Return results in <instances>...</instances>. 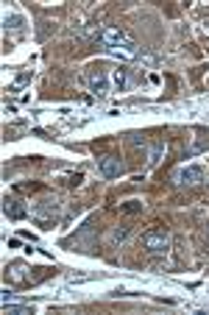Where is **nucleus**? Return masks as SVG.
Here are the masks:
<instances>
[{"label": "nucleus", "instance_id": "6e6552de", "mask_svg": "<svg viewBox=\"0 0 209 315\" xmlns=\"http://www.w3.org/2000/svg\"><path fill=\"white\" fill-rule=\"evenodd\" d=\"M89 87H92V92L103 95L106 92V75L103 73H92L89 75Z\"/></svg>", "mask_w": 209, "mask_h": 315}, {"label": "nucleus", "instance_id": "20e7f679", "mask_svg": "<svg viewBox=\"0 0 209 315\" xmlns=\"http://www.w3.org/2000/svg\"><path fill=\"white\" fill-rule=\"evenodd\" d=\"M206 176V170L201 168V165H187V168L178 173V179H181V184H201Z\"/></svg>", "mask_w": 209, "mask_h": 315}, {"label": "nucleus", "instance_id": "9d476101", "mask_svg": "<svg viewBox=\"0 0 209 315\" xmlns=\"http://www.w3.org/2000/svg\"><path fill=\"white\" fill-rule=\"evenodd\" d=\"M115 84H125V73H123V70H117V73H115Z\"/></svg>", "mask_w": 209, "mask_h": 315}, {"label": "nucleus", "instance_id": "1a4fd4ad", "mask_svg": "<svg viewBox=\"0 0 209 315\" xmlns=\"http://www.w3.org/2000/svg\"><path fill=\"white\" fill-rule=\"evenodd\" d=\"M125 237H128V229H117V231H115V240H117V243L125 240Z\"/></svg>", "mask_w": 209, "mask_h": 315}, {"label": "nucleus", "instance_id": "7ed1b4c3", "mask_svg": "<svg viewBox=\"0 0 209 315\" xmlns=\"http://www.w3.org/2000/svg\"><path fill=\"white\" fill-rule=\"evenodd\" d=\"M56 212H59V201L47 198V201H42L37 209H34V218H37L39 223H50L53 218H56Z\"/></svg>", "mask_w": 209, "mask_h": 315}, {"label": "nucleus", "instance_id": "f03ea898", "mask_svg": "<svg viewBox=\"0 0 209 315\" xmlns=\"http://www.w3.org/2000/svg\"><path fill=\"white\" fill-rule=\"evenodd\" d=\"M142 246H145L148 251L159 254V251H165V248L170 246V237H167V231H162V229H151V231L142 234Z\"/></svg>", "mask_w": 209, "mask_h": 315}, {"label": "nucleus", "instance_id": "f257e3e1", "mask_svg": "<svg viewBox=\"0 0 209 315\" xmlns=\"http://www.w3.org/2000/svg\"><path fill=\"white\" fill-rule=\"evenodd\" d=\"M100 39H103V45L109 47L112 53H117V56L123 59H134L137 56V45L131 42V37L120 28H106L103 34H100Z\"/></svg>", "mask_w": 209, "mask_h": 315}, {"label": "nucleus", "instance_id": "0eeeda50", "mask_svg": "<svg viewBox=\"0 0 209 315\" xmlns=\"http://www.w3.org/2000/svg\"><path fill=\"white\" fill-rule=\"evenodd\" d=\"M3 209H6V215H9V218H22V215H25V206H20V201H9V198H6Z\"/></svg>", "mask_w": 209, "mask_h": 315}, {"label": "nucleus", "instance_id": "423d86ee", "mask_svg": "<svg viewBox=\"0 0 209 315\" xmlns=\"http://www.w3.org/2000/svg\"><path fill=\"white\" fill-rule=\"evenodd\" d=\"M28 268H25V265H22V262H14V265H11V268H9V279H11V282H28V273H25Z\"/></svg>", "mask_w": 209, "mask_h": 315}, {"label": "nucleus", "instance_id": "9b49d317", "mask_svg": "<svg viewBox=\"0 0 209 315\" xmlns=\"http://www.w3.org/2000/svg\"><path fill=\"white\" fill-rule=\"evenodd\" d=\"M142 206L140 204H128V206H123V212H140Z\"/></svg>", "mask_w": 209, "mask_h": 315}, {"label": "nucleus", "instance_id": "39448f33", "mask_svg": "<svg viewBox=\"0 0 209 315\" xmlns=\"http://www.w3.org/2000/svg\"><path fill=\"white\" fill-rule=\"evenodd\" d=\"M98 165H100V173H103L106 179H115V176L123 173V165H120V159H117V156H103Z\"/></svg>", "mask_w": 209, "mask_h": 315}]
</instances>
